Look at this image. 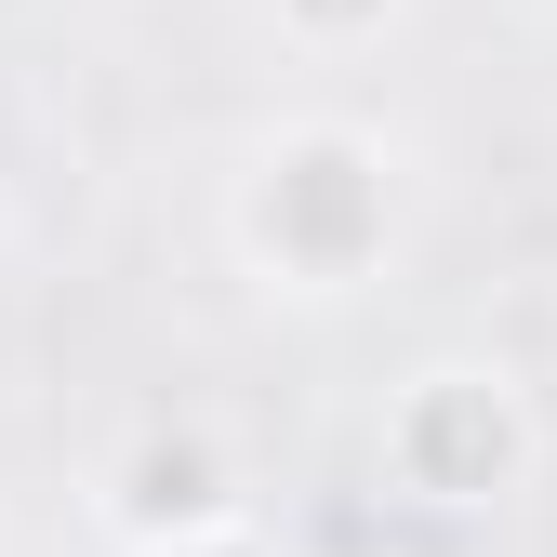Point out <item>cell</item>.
Masks as SVG:
<instances>
[{
  "mask_svg": "<svg viewBox=\"0 0 557 557\" xmlns=\"http://www.w3.org/2000/svg\"><path fill=\"white\" fill-rule=\"evenodd\" d=\"M372 239H385L372 147H359V133H293V147L265 160V186H252V252H278L306 293H345Z\"/></svg>",
  "mask_w": 557,
  "mask_h": 557,
  "instance_id": "6da1fadb",
  "label": "cell"
},
{
  "mask_svg": "<svg viewBox=\"0 0 557 557\" xmlns=\"http://www.w3.org/2000/svg\"><path fill=\"white\" fill-rule=\"evenodd\" d=\"M385 451H398V478H411L425 505H492L505 478H518V451H531L518 385H505V372H425V385L398 398Z\"/></svg>",
  "mask_w": 557,
  "mask_h": 557,
  "instance_id": "7a4b0ae2",
  "label": "cell"
},
{
  "mask_svg": "<svg viewBox=\"0 0 557 557\" xmlns=\"http://www.w3.org/2000/svg\"><path fill=\"white\" fill-rule=\"evenodd\" d=\"M120 518L147 531V544H213V531L239 518V492H226L213 438H147V451H133V492H120Z\"/></svg>",
  "mask_w": 557,
  "mask_h": 557,
  "instance_id": "3957f363",
  "label": "cell"
},
{
  "mask_svg": "<svg viewBox=\"0 0 557 557\" xmlns=\"http://www.w3.org/2000/svg\"><path fill=\"white\" fill-rule=\"evenodd\" d=\"M173 557H252V544H226V531H213V544H173Z\"/></svg>",
  "mask_w": 557,
  "mask_h": 557,
  "instance_id": "277c9868",
  "label": "cell"
}]
</instances>
